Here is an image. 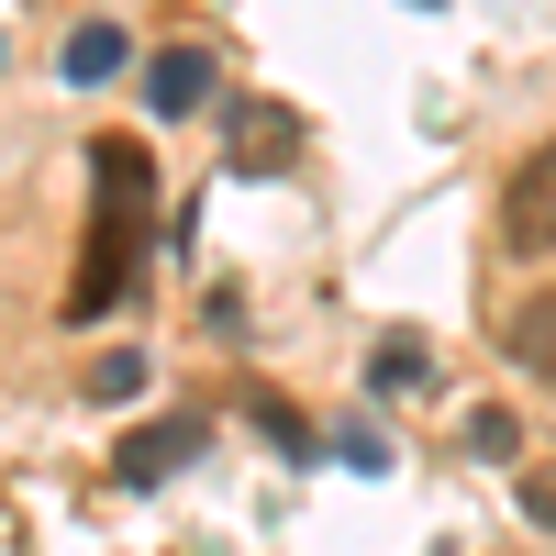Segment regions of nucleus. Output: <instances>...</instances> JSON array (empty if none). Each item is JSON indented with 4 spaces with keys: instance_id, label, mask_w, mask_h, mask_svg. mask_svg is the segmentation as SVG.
I'll return each mask as SVG.
<instances>
[{
    "instance_id": "f257e3e1",
    "label": "nucleus",
    "mask_w": 556,
    "mask_h": 556,
    "mask_svg": "<svg viewBox=\"0 0 556 556\" xmlns=\"http://www.w3.org/2000/svg\"><path fill=\"white\" fill-rule=\"evenodd\" d=\"M146 190H156L146 146L101 134V146H89V245H78V278H67V301H56L67 323H101L134 290V223H146Z\"/></svg>"
},
{
    "instance_id": "f03ea898",
    "label": "nucleus",
    "mask_w": 556,
    "mask_h": 556,
    "mask_svg": "<svg viewBox=\"0 0 556 556\" xmlns=\"http://www.w3.org/2000/svg\"><path fill=\"white\" fill-rule=\"evenodd\" d=\"M301 156V112L290 101H223V167L235 178H278Z\"/></svg>"
},
{
    "instance_id": "7ed1b4c3",
    "label": "nucleus",
    "mask_w": 556,
    "mask_h": 556,
    "mask_svg": "<svg viewBox=\"0 0 556 556\" xmlns=\"http://www.w3.org/2000/svg\"><path fill=\"white\" fill-rule=\"evenodd\" d=\"M201 445H212L201 412H167V424H146V434H123V445H112V490H156V479L190 468Z\"/></svg>"
},
{
    "instance_id": "20e7f679",
    "label": "nucleus",
    "mask_w": 556,
    "mask_h": 556,
    "mask_svg": "<svg viewBox=\"0 0 556 556\" xmlns=\"http://www.w3.org/2000/svg\"><path fill=\"white\" fill-rule=\"evenodd\" d=\"M501 245L513 256H545L556 245V134L513 167V201H501Z\"/></svg>"
},
{
    "instance_id": "39448f33",
    "label": "nucleus",
    "mask_w": 556,
    "mask_h": 556,
    "mask_svg": "<svg viewBox=\"0 0 556 556\" xmlns=\"http://www.w3.org/2000/svg\"><path fill=\"white\" fill-rule=\"evenodd\" d=\"M212 78H223L212 45H167V56L146 67V112H156V123H190V112L212 101Z\"/></svg>"
},
{
    "instance_id": "423d86ee",
    "label": "nucleus",
    "mask_w": 556,
    "mask_h": 556,
    "mask_svg": "<svg viewBox=\"0 0 556 556\" xmlns=\"http://www.w3.org/2000/svg\"><path fill=\"white\" fill-rule=\"evenodd\" d=\"M123 56H134L123 23H78V34L56 45V78H67V89H101V78H123Z\"/></svg>"
},
{
    "instance_id": "0eeeda50",
    "label": "nucleus",
    "mask_w": 556,
    "mask_h": 556,
    "mask_svg": "<svg viewBox=\"0 0 556 556\" xmlns=\"http://www.w3.org/2000/svg\"><path fill=\"white\" fill-rule=\"evenodd\" d=\"M367 390H379V401L434 390V345H424V334H379V345H367Z\"/></svg>"
},
{
    "instance_id": "6e6552de",
    "label": "nucleus",
    "mask_w": 556,
    "mask_h": 556,
    "mask_svg": "<svg viewBox=\"0 0 556 556\" xmlns=\"http://www.w3.org/2000/svg\"><path fill=\"white\" fill-rule=\"evenodd\" d=\"M513 356H523V367H545V379H556V290L513 312Z\"/></svg>"
},
{
    "instance_id": "1a4fd4ad",
    "label": "nucleus",
    "mask_w": 556,
    "mask_h": 556,
    "mask_svg": "<svg viewBox=\"0 0 556 556\" xmlns=\"http://www.w3.org/2000/svg\"><path fill=\"white\" fill-rule=\"evenodd\" d=\"M134 390H146V356H101L89 367V401H134Z\"/></svg>"
},
{
    "instance_id": "9d476101",
    "label": "nucleus",
    "mask_w": 556,
    "mask_h": 556,
    "mask_svg": "<svg viewBox=\"0 0 556 556\" xmlns=\"http://www.w3.org/2000/svg\"><path fill=\"white\" fill-rule=\"evenodd\" d=\"M513 445H523L513 412H468V456H513Z\"/></svg>"
},
{
    "instance_id": "9b49d317",
    "label": "nucleus",
    "mask_w": 556,
    "mask_h": 556,
    "mask_svg": "<svg viewBox=\"0 0 556 556\" xmlns=\"http://www.w3.org/2000/svg\"><path fill=\"white\" fill-rule=\"evenodd\" d=\"M245 412H256V424H267V434H278V445H290V456H312V434H301V412H290V401H267V390H256V401H245Z\"/></svg>"
},
{
    "instance_id": "f8f14e48",
    "label": "nucleus",
    "mask_w": 556,
    "mask_h": 556,
    "mask_svg": "<svg viewBox=\"0 0 556 556\" xmlns=\"http://www.w3.org/2000/svg\"><path fill=\"white\" fill-rule=\"evenodd\" d=\"M523 513H534V523L556 534V479H523Z\"/></svg>"
}]
</instances>
